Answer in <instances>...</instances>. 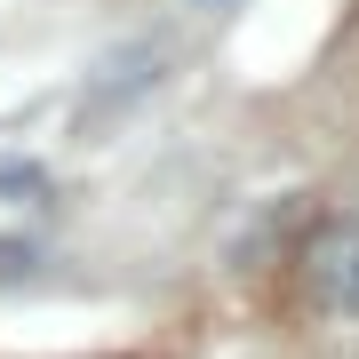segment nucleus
<instances>
[{
  "label": "nucleus",
  "mask_w": 359,
  "mask_h": 359,
  "mask_svg": "<svg viewBox=\"0 0 359 359\" xmlns=\"http://www.w3.org/2000/svg\"><path fill=\"white\" fill-rule=\"evenodd\" d=\"M311 295H320L327 311H344V320H359V224H327L320 240H311Z\"/></svg>",
  "instance_id": "obj_1"
},
{
  "label": "nucleus",
  "mask_w": 359,
  "mask_h": 359,
  "mask_svg": "<svg viewBox=\"0 0 359 359\" xmlns=\"http://www.w3.org/2000/svg\"><path fill=\"white\" fill-rule=\"evenodd\" d=\"M0 192H25V200H40V192H48V176H40V168H0Z\"/></svg>",
  "instance_id": "obj_2"
}]
</instances>
